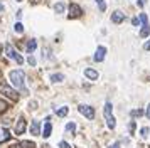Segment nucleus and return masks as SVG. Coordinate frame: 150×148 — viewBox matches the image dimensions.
Returning <instances> with one entry per match:
<instances>
[{"mask_svg": "<svg viewBox=\"0 0 150 148\" xmlns=\"http://www.w3.org/2000/svg\"><path fill=\"white\" fill-rule=\"evenodd\" d=\"M8 79H10V82H12L15 87L24 89V84H25V74H24V71H21V69H14V71H10Z\"/></svg>", "mask_w": 150, "mask_h": 148, "instance_id": "obj_1", "label": "nucleus"}, {"mask_svg": "<svg viewBox=\"0 0 150 148\" xmlns=\"http://www.w3.org/2000/svg\"><path fill=\"white\" fill-rule=\"evenodd\" d=\"M103 116H105V121H106V125H108L110 130H113V128L116 126L115 123V116H113V106H111V103L110 101H106L105 103V108H103Z\"/></svg>", "mask_w": 150, "mask_h": 148, "instance_id": "obj_2", "label": "nucleus"}, {"mask_svg": "<svg viewBox=\"0 0 150 148\" xmlns=\"http://www.w3.org/2000/svg\"><path fill=\"white\" fill-rule=\"evenodd\" d=\"M0 94H4L5 98H8V99L14 101V103H15V101H19V93L15 91L14 87L8 86L5 81H2V82H0Z\"/></svg>", "mask_w": 150, "mask_h": 148, "instance_id": "obj_3", "label": "nucleus"}, {"mask_svg": "<svg viewBox=\"0 0 150 148\" xmlns=\"http://www.w3.org/2000/svg\"><path fill=\"white\" fill-rule=\"evenodd\" d=\"M5 56H7L8 59H14L17 64H24V57H22V56H19V54H17V51H15L12 46H5Z\"/></svg>", "mask_w": 150, "mask_h": 148, "instance_id": "obj_4", "label": "nucleus"}, {"mask_svg": "<svg viewBox=\"0 0 150 148\" xmlns=\"http://www.w3.org/2000/svg\"><path fill=\"white\" fill-rule=\"evenodd\" d=\"M83 15V10H81V7L78 5V4H69V13H68V17L69 19H78V17H81Z\"/></svg>", "mask_w": 150, "mask_h": 148, "instance_id": "obj_5", "label": "nucleus"}, {"mask_svg": "<svg viewBox=\"0 0 150 148\" xmlns=\"http://www.w3.org/2000/svg\"><path fill=\"white\" fill-rule=\"evenodd\" d=\"M78 111L81 114H84L88 120H95V109L91 106H88V104H79L78 106Z\"/></svg>", "mask_w": 150, "mask_h": 148, "instance_id": "obj_6", "label": "nucleus"}, {"mask_svg": "<svg viewBox=\"0 0 150 148\" xmlns=\"http://www.w3.org/2000/svg\"><path fill=\"white\" fill-rule=\"evenodd\" d=\"M25 128H27V121L24 116H19V120L15 123V135H22L25 131Z\"/></svg>", "mask_w": 150, "mask_h": 148, "instance_id": "obj_7", "label": "nucleus"}, {"mask_svg": "<svg viewBox=\"0 0 150 148\" xmlns=\"http://www.w3.org/2000/svg\"><path fill=\"white\" fill-rule=\"evenodd\" d=\"M105 56H106V47L100 46L98 49H96L95 56H93V59H95V62H101V61H105Z\"/></svg>", "mask_w": 150, "mask_h": 148, "instance_id": "obj_8", "label": "nucleus"}, {"mask_svg": "<svg viewBox=\"0 0 150 148\" xmlns=\"http://www.w3.org/2000/svg\"><path fill=\"white\" fill-rule=\"evenodd\" d=\"M123 20H125V13L122 10H115V12L111 13V22L113 24H122Z\"/></svg>", "mask_w": 150, "mask_h": 148, "instance_id": "obj_9", "label": "nucleus"}, {"mask_svg": "<svg viewBox=\"0 0 150 148\" xmlns=\"http://www.w3.org/2000/svg\"><path fill=\"white\" fill-rule=\"evenodd\" d=\"M51 131H52V125H51V118H47V120H46V125H44L42 136H44V138H49V136H51Z\"/></svg>", "mask_w": 150, "mask_h": 148, "instance_id": "obj_10", "label": "nucleus"}, {"mask_svg": "<svg viewBox=\"0 0 150 148\" xmlns=\"http://www.w3.org/2000/svg\"><path fill=\"white\" fill-rule=\"evenodd\" d=\"M35 49H37V40H35V39H30V40L27 42V46H25V52H27V54H32Z\"/></svg>", "mask_w": 150, "mask_h": 148, "instance_id": "obj_11", "label": "nucleus"}, {"mask_svg": "<svg viewBox=\"0 0 150 148\" xmlns=\"http://www.w3.org/2000/svg\"><path fill=\"white\" fill-rule=\"evenodd\" d=\"M30 133L32 135H39L41 133V121H37V120L32 121V125H30Z\"/></svg>", "mask_w": 150, "mask_h": 148, "instance_id": "obj_12", "label": "nucleus"}, {"mask_svg": "<svg viewBox=\"0 0 150 148\" xmlns=\"http://www.w3.org/2000/svg\"><path fill=\"white\" fill-rule=\"evenodd\" d=\"M84 76L88 78V79H91V81H95V79H98V73H96L95 69H84Z\"/></svg>", "mask_w": 150, "mask_h": 148, "instance_id": "obj_13", "label": "nucleus"}, {"mask_svg": "<svg viewBox=\"0 0 150 148\" xmlns=\"http://www.w3.org/2000/svg\"><path fill=\"white\" fill-rule=\"evenodd\" d=\"M8 138H10V131H8L7 128H0V143L7 141Z\"/></svg>", "mask_w": 150, "mask_h": 148, "instance_id": "obj_14", "label": "nucleus"}, {"mask_svg": "<svg viewBox=\"0 0 150 148\" xmlns=\"http://www.w3.org/2000/svg\"><path fill=\"white\" fill-rule=\"evenodd\" d=\"M51 82H62L64 81V74H61V73H57V74H51Z\"/></svg>", "mask_w": 150, "mask_h": 148, "instance_id": "obj_15", "label": "nucleus"}, {"mask_svg": "<svg viewBox=\"0 0 150 148\" xmlns=\"http://www.w3.org/2000/svg\"><path fill=\"white\" fill-rule=\"evenodd\" d=\"M54 10H56V13H64V10H66L64 2H57V4L54 5Z\"/></svg>", "mask_w": 150, "mask_h": 148, "instance_id": "obj_16", "label": "nucleus"}, {"mask_svg": "<svg viewBox=\"0 0 150 148\" xmlns=\"http://www.w3.org/2000/svg\"><path fill=\"white\" fill-rule=\"evenodd\" d=\"M150 35V25H142V30H140V37H149Z\"/></svg>", "mask_w": 150, "mask_h": 148, "instance_id": "obj_17", "label": "nucleus"}, {"mask_svg": "<svg viewBox=\"0 0 150 148\" xmlns=\"http://www.w3.org/2000/svg\"><path fill=\"white\" fill-rule=\"evenodd\" d=\"M56 113H57V116H59V118H64V116H66V114L69 113V109H68L66 106H64V108H59V109H57Z\"/></svg>", "mask_w": 150, "mask_h": 148, "instance_id": "obj_18", "label": "nucleus"}, {"mask_svg": "<svg viewBox=\"0 0 150 148\" xmlns=\"http://www.w3.org/2000/svg\"><path fill=\"white\" fill-rule=\"evenodd\" d=\"M7 109H8V103L7 101H4V99H0V114L5 113Z\"/></svg>", "mask_w": 150, "mask_h": 148, "instance_id": "obj_19", "label": "nucleus"}, {"mask_svg": "<svg viewBox=\"0 0 150 148\" xmlns=\"http://www.w3.org/2000/svg\"><path fill=\"white\" fill-rule=\"evenodd\" d=\"M140 22H142V25H147V24H149V17H147V13H140Z\"/></svg>", "mask_w": 150, "mask_h": 148, "instance_id": "obj_20", "label": "nucleus"}, {"mask_svg": "<svg viewBox=\"0 0 150 148\" xmlns=\"http://www.w3.org/2000/svg\"><path fill=\"white\" fill-rule=\"evenodd\" d=\"M96 4H98V7H100V10H101V12L106 10V4H105V0H96Z\"/></svg>", "mask_w": 150, "mask_h": 148, "instance_id": "obj_21", "label": "nucleus"}, {"mask_svg": "<svg viewBox=\"0 0 150 148\" xmlns=\"http://www.w3.org/2000/svg\"><path fill=\"white\" fill-rule=\"evenodd\" d=\"M74 130H76V123H73V121H71V123H68V125H66V131H71V133H73Z\"/></svg>", "mask_w": 150, "mask_h": 148, "instance_id": "obj_22", "label": "nucleus"}, {"mask_svg": "<svg viewBox=\"0 0 150 148\" xmlns=\"http://www.w3.org/2000/svg\"><path fill=\"white\" fill-rule=\"evenodd\" d=\"M145 113V111H143V109H133V111H132V116H133V118H137V116H142V114Z\"/></svg>", "mask_w": 150, "mask_h": 148, "instance_id": "obj_23", "label": "nucleus"}, {"mask_svg": "<svg viewBox=\"0 0 150 148\" xmlns=\"http://www.w3.org/2000/svg\"><path fill=\"white\" fill-rule=\"evenodd\" d=\"M21 145H22L24 148H35V145L32 143V141H22Z\"/></svg>", "mask_w": 150, "mask_h": 148, "instance_id": "obj_24", "label": "nucleus"}, {"mask_svg": "<svg viewBox=\"0 0 150 148\" xmlns=\"http://www.w3.org/2000/svg\"><path fill=\"white\" fill-rule=\"evenodd\" d=\"M14 29H15V32H19V34H21V32H24V25H22L21 22H17Z\"/></svg>", "mask_w": 150, "mask_h": 148, "instance_id": "obj_25", "label": "nucleus"}, {"mask_svg": "<svg viewBox=\"0 0 150 148\" xmlns=\"http://www.w3.org/2000/svg\"><path fill=\"white\" fill-rule=\"evenodd\" d=\"M149 131H150V130L145 126V128H142V130H140V135H142L143 138H147V136H149Z\"/></svg>", "mask_w": 150, "mask_h": 148, "instance_id": "obj_26", "label": "nucleus"}, {"mask_svg": "<svg viewBox=\"0 0 150 148\" xmlns=\"http://www.w3.org/2000/svg\"><path fill=\"white\" fill-rule=\"evenodd\" d=\"M27 62H29V64H30V66H35V64H37V62H35V57H34V56H29Z\"/></svg>", "mask_w": 150, "mask_h": 148, "instance_id": "obj_27", "label": "nucleus"}, {"mask_svg": "<svg viewBox=\"0 0 150 148\" xmlns=\"http://www.w3.org/2000/svg\"><path fill=\"white\" fill-rule=\"evenodd\" d=\"M59 148H71V145H69L68 141H61L59 143Z\"/></svg>", "mask_w": 150, "mask_h": 148, "instance_id": "obj_28", "label": "nucleus"}, {"mask_svg": "<svg viewBox=\"0 0 150 148\" xmlns=\"http://www.w3.org/2000/svg\"><path fill=\"white\" fill-rule=\"evenodd\" d=\"M128 130H130V133H133V131H135V121H132V123L128 125Z\"/></svg>", "mask_w": 150, "mask_h": 148, "instance_id": "obj_29", "label": "nucleus"}, {"mask_svg": "<svg viewBox=\"0 0 150 148\" xmlns=\"http://www.w3.org/2000/svg\"><path fill=\"white\" fill-rule=\"evenodd\" d=\"M143 49H145V51H150V39L147 40L145 44H143Z\"/></svg>", "mask_w": 150, "mask_h": 148, "instance_id": "obj_30", "label": "nucleus"}, {"mask_svg": "<svg viewBox=\"0 0 150 148\" xmlns=\"http://www.w3.org/2000/svg\"><path fill=\"white\" fill-rule=\"evenodd\" d=\"M145 116H147V118L150 120V104L147 106V109H145Z\"/></svg>", "mask_w": 150, "mask_h": 148, "instance_id": "obj_31", "label": "nucleus"}, {"mask_svg": "<svg viewBox=\"0 0 150 148\" xmlns=\"http://www.w3.org/2000/svg\"><path fill=\"white\" fill-rule=\"evenodd\" d=\"M145 2H147V0H138L137 4H138V7H143V5H145Z\"/></svg>", "mask_w": 150, "mask_h": 148, "instance_id": "obj_32", "label": "nucleus"}, {"mask_svg": "<svg viewBox=\"0 0 150 148\" xmlns=\"http://www.w3.org/2000/svg\"><path fill=\"white\" fill-rule=\"evenodd\" d=\"M132 24H133V25H138V19H137V17L135 19H132Z\"/></svg>", "mask_w": 150, "mask_h": 148, "instance_id": "obj_33", "label": "nucleus"}, {"mask_svg": "<svg viewBox=\"0 0 150 148\" xmlns=\"http://www.w3.org/2000/svg\"><path fill=\"white\" fill-rule=\"evenodd\" d=\"M110 148H120V145H118V143H113V145H111Z\"/></svg>", "mask_w": 150, "mask_h": 148, "instance_id": "obj_34", "label": "nucleus"}, {"mask_svg": "<svg viewBox=\"0 0 150 148\" xmlns=\"http://www.w3.org/2000/svg\"><path fill=\"white\" fill-rule=\"evenodd\" d=\"M10 148H24V147H22V145H12Z\"/></svg>", "mask_w": 150, "mask_h": 148, "instance_id": "obj_35", "label": "nucleus"}, {"mask_svg": "<svg viewBox=\"0 0 150 148\" xmlns=\"http://www.w3.org/2000/svg\"><path fill=\"white\" fill-rule=\"evenodd\" d=\"M0 12H4V4L0 2Z\"/></svg>", "mask_w": 150, "mask_h": 148, "instance_id": "obj_36", "label": "nucleus"}, {"mask_svg": "<svg viewBox=\"0 0 150 148\" xmlns=\"http://www.w3.org/2000/svg\"><path fill=\"white\" fill-rule=\"evenodd\" d=\"M37 2H39V0H30V4H37Z\"/></svg>", "mask_w": 150, "mask_h": 148, "instance_id": "obj_37", "label": "nucleus"}, {"mask_svg": "<svg viewBox=\"0 0 150 148\" xmlns=\"http://www.w3.org/2000/svg\"><path fill=\"white\" fill-rule=\"evenodd\" d=\"M17 2H21V0H17Z\"/></svg>", "mask_w": 150, "mask_h": 148, "instance_id": "obj_38", "label": "nucleus"}]
</instances>
